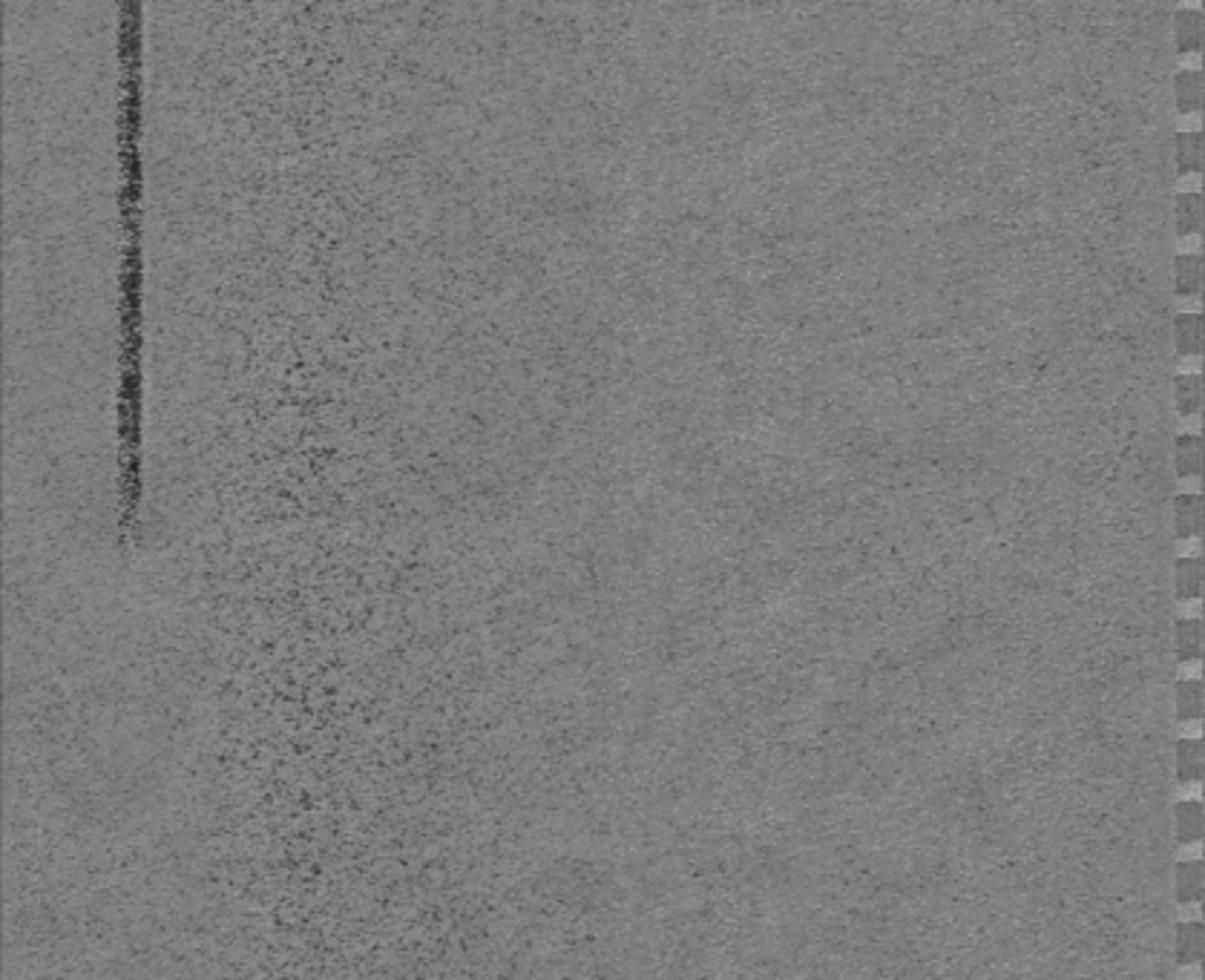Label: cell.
I'll return each mask as SVG.
<instances>
[{
  "label": "cell",
  "mask_w": 1205,
  "mask_h": 980,
  "mask_svg": "<svg viewBox=\"0 0 1205 980\" xmlns=\"http://www.w3.org/2000/svg\"><path fill=\"white\" fill-rule=\"evenodd\" d=\"M1205 932L1200 920H1185L1177 926V963L1180 966H1194L1203 960Z\"/></svg>",
  "instance_id": "cell-17"
},
{
  "label": "cell",
  "mask_w": 1205,
  "mask_h": 980,
  "mask_svg": "<svg viewBox=\"0 0 1205 980\" xmlns=\"http://www.w3.org/2000/svg\"><path fill=\"white\" fill-rule=\"evenodd\" d=\"M1171 351L1174 357L1203 354V314L1180 311L1171 317Z\"/></svg>",
  "instance_id": "cell-8"
},
{
  "label": "cell",
  "mask_w": 1205,
  "mask_h": 980,
  "mask_svg": "<svg viewBox=\"0 0 1205 980\" xmlns=\"http://www.w3.org/2000/svg\"><path fill=\"white\" fill-rule=\"evenodd\" d=\"M1171 411L1177 417H1197L1203 411V374H1174L1171 377Z\"/></svg>",
  "instance_id": "cell-10"
},
{
  "label": "cell",
  "mask_w": 1205,
  "mask_h": 980,
  "mask_svg": "<svg viewBox=\"0 0 1205 980\" xmlns=\"http://www.w3.org/2000/svg\"><path fill=\"white\" fill-rule=\"evenodd\" d=\"M1174 656L1180 664L1203 659V621L1200 618L1174 621Z\"/></svg>",
  "instance_id": "cell-14"
},
{
  "label": "cell",
  "mask_w": 1205,
  "mask_h": 980,
  "mask_svg": "<svg viewBox=\"0 0 1205 980\" xmlns=\"http://www.w3.org/2000/svg\"><path fill=\"white\" fill-rule=\"evenodd\" d=\"M1177 696V719L1180 722H1197L1203 719L1205 710V687L1200 679H1180L1174 687Z\"/></svg>",
  "instance_id": "cell-15"
},
{
  "label": "cell",
  "mask_w": 1205,
  "mask_h": 980,
  "mask_svg": "<svg viewBox=\"0 0 1205 980\" xmlns=\"http://www.w3.org/2000/svg\"><path fill=\"white\" fill-rule=\"evenodd\" d=\"M1205 828V811L1200 799H1182L1174 808V831H1177V843L1194 845L1203 840Z\"/></svg>",
  "instance_id": "cell-13"
},
{
  "label": "cell",
  "mask_w": 1205,
  "mask_h": 980,
  "mask_svg": "<svg viewBox=\"0 0 1205 980\" xmlns=\"http://www.w3.org/2000/svg\"><path fill=\"white\" fill-rule=\"evenodd\" d=\"M1171 98L1174 113L1194 115L1203 110V72L1200 69H1177L1171 75Z\"/></svg>",
  "instance_id": "cell-9"
},
{
  "label": "cell",
  "mask_w": 1205,
  "mask_h": 980,
  "mask_svg": "<svg viewBox=\"0 0 1205 980\" xmlns=\"http://www.w3.org/2000/svg\"><path fill=\"white\" fill-rule=\"evenodd\" d=\"M1174 883H1177V903L1182 906H1194L1200 903L1205 894V868L1203 860H1180L1174 868Z\"/></svg>",
  "instance_id": "cell-12"
},
{
  "label": "cell",
  "mask_w": 1205,
  "mask_h": 980,
  "mask_svg": "<svg viewBox=\"0 0 1205 980\" xmlns=\"http://www.w3.org/2000/svg\"><path fill=\"white\" fill-rule=\"evenodd\" d=\"M1203 230V193L1197 190H1185V193H1174L1171 199V233L1177 239L1194 236Z\"/></svg>",
  "instance_id": "cell-7"
},
{
  "label": "cell",
  "mask_w": 1205,
  "mask_h": 980,
  "mask_svg": "<svg viewBox=\"0 0 1205 980\" xmlns=\"http://www.w3.org/2000/svg\"><path fill=\"white\" fill-rule=\"evenodd\" d=\"M1174 570V598L1177 601H1197L1203 595V558L1200 555H1180L1171 564Z\"/></svg>",
  "instance_id": "cell-11"
},
{
  "label": "cell",
  "mask_w": 1205,
  "mask_h": 980,
  "mask_svg": "<svg viewBox=\"0 0 1205 980\" xmlns=\"http://www.w3.org/2000/svg\"><path fill=\"white\" fill-rule=\"evenodd\" d=\"M1171 472L1174 478H1203V437L1197 432L1174 434L1171 440Z\"/></svg>",
  "instance_id": "cell-5"
},
{
  "label": "cell",
  "mask_w": 1205,
  "mask_h": 980,
  "mask_svg": "<svg viewBox=\"0 0 1205 980\" xmlns=\"http://www.w3.org/2000/svg\"><path fill=\"white\" fill-rule=\"evenodd\" d=\"M1203 35H1205V18L1200 9H1174L1171 12V49L1174 55H1191V52H1203Z\"/></svg>",
  "instance_id": "cell-2"
},
{
  "label": "cell",
  "mask_w": 1205,
  "mask_h": 980,
  "mask_svg": "<svg viewBox=\"0 0 1205 980\" xmlns=\"http://www.w3.org/2000/svg\"><path fill=\"white\" fill-rule=\"evenodd\" d=\"M1171 294L1177 299H1194L1203 294V256L1200 253H1174L1171 256Z\"/></svg>",
  "instance_id": "cell-6"
},
{
  "label": "cell",
  "mask_w": 1205,
  "mask_h": 980,
  "mask_svg": "<svg viewBox=\"0 0 1205 980\" xmlns=\"http://www.w3.org/2000/svg\"><path fill=\"white\" fill-rule=\"evenodd\" d=\"M1203 532V495L1180 492L1171 498V535L1174 541H1191Z\"/></svg>",
  "instance_id": "cell-3"
},
{
  "label": "cell",
  "mask_w": 1205,
  "mask_h": 980,
  "mask_svg": "<svg viewBox=\"0 0 1205 980\" xmlns=\"http://www.w3.org/2000/svg\"><path fill=\"white\" fill-rule=\"evenodd\" d=\"M1203 739H1180L1177 742V779L1182 785L1203 782Z\"/></svg>",
  "instance_id": "cell-16"
},
{
  "label": "cell",
  "mask_w": 1205,
  "mask_h": 980,
  "mask_svg": "<svg viewBox=\"0 0 1205 980\" xmlns=\"http://www.w3.org/2000/svg\"><path fill=\"white\" fill-rule=\"evenodd\" d=\"M118 52V354L116 529L121 544L141 532L144 503V6L116 9Z\"/></svg>",
  "instance_id": "cell-1"
},
{
  "label": "cell",
  "mask_w": 1205,
  "mask_h": 980,
  "mask_svg": "<svg viewBox=\"0 0 1205 980\" xmlns=\"http://www.w3.org/2000/svg\"><path fill=\"white\" fill-rule=\"evenodd\" d=\"M1171 170H1174V179L1203 173V133L1200 130H1180L1171 136Z\"/></svg>",
  "instance_id": "cell-4"
}]
</instances>
